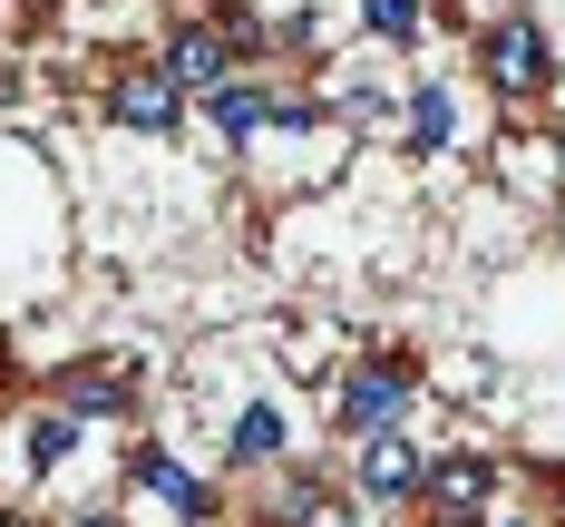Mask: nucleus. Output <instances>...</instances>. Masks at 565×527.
I'll use <instances>...</instances> for the list:
<instances>
[{
    "label": "nucleus",
    "instance_id": "0eeeda50",
    "mask_svg": "<svg viewBox=\"0 0 565 527\" xmlns=\"http://www.w3.org/2000/svg\"><path fill=\"white\" fill-rule=\"evenodd\" d=\"M137 488H157L175 518H215V488H205L195 468H175L167 450H137Z\"/></svg>",
    "mask_w": 565,
    "mask_h": 527
},
{
    "label": "nucleus",
    "instance_id": "f03ea898",
    "mask_svg": "<svg viewBox=\"0 0 565 527\" xmlns=\"http://www.w3.org/2000/svg\"><path fill=\"white\" fill-rule=\"evenodd\" d=\"M108 117L117 127H137V137H175V117H185V88H175L157 59H127L108 78Z\"/></svg>",
    "mask_w": 565,
    "mask_h": 527
},
{
    "label": "nucleus",
    "instance_id": "423d86ee",
    "mask_svg": "<svg viewBox=\"0 0 565 527\" xmlns=\"http://www.w3.org/2000/svg\"><path fill=\"white\" fill-rule=\"evenodd\" d=\"M361 488H371V498H409V488H429L419 440H409V430H371V440H361Z\"/></svg>",
    "mask_w": 565,
    "mask_h": 527
},
{
    "label": "nucleus",
    "instance_id": "1a4fd4ad",
    "mask_svg": "<svg viewBox=\"0 0 565 527\" xmlns=\"http://www.w3.org/2000/svg\"><path fill=\"white\" fill-rule=\"evenodd\" d=\"M205 108H215V127H225L234 147H244L254 127H274V117H282V98H274V88H244V78H234V88H215Z\"/></svg>",
    "mask_w": 565,
    "mask_h": 527
},
{
    "label": "nucleus",
    "instance_id": "7ed1b4c3",
    "mask_svg": "<svg viewBox=\"0 0 565 527\" xmlns=\"http://www.w3.org/2000/svg\"><path fill=\"white\" fill-rule=\"evenodd\" d=\"M399 410H409V361H371V371H351L332 391V420L351 440H371V430H399Z\"/></svg>",
    "mask_w": 565,
    "mask_h": 527
},
{
    "label": "nucleus",
    "instance_id": "20e7f679",
    "mask_svg": "<svg viewBox=\"0 0 565 527\" xmlns=\"http://www.w3.org/2000/svg\"><path fill=\"white\" fill-rule=\"evenodd\" d=\"M157 68H167L185 98H215V88H234V40L215 30V20H185V30L167 40V59H157Z\"/></svg>",
    "mask_w": 565,
    "mask_h": 527
},
{
    "label": "nucleus",
    "instance_id": "f257e3e1",
    "mask_svg": "<svg viewBox=\"0 0 565 527\" xmlns=\"http://www.w3.org/2000/svg\"><path fill=\"white\" fill-rule=\"evenodd\" d=\"M478 68H488L498 98H536V88L556 78V59H546V30H536V20H498V30L478 40Z\"/></svg>",
    "mask_w": 565,
    "mask_h": 527
},
{
    "label": "nucleus",
    "instance_id": "f8f14e48",
    "mask_svg": "<svg viewBox=\"0 0 565 527\" xmlns=\"http://www.w3.org/2000/svg\"><path fill=\"white\" fill-rule=\"evenodd\" d=\"M68 450H78V420H68V410H40V420H30V468H58Z\"/></svg>",
    "mask_w": 565,
    "mask_h": 527
},
{
    "label": "nucleus",
    "instance_id": "ddd939ff",
    "mask_svg": "<svg viewBox=\"0 0 565 527\" xmlns=\"http://www.w3.org/2000/svg\"><path fill=\"white\" fill-rule=\"evenodd\" d=\"M381 40H419V0H361Z\"/></svg>",
    "mask_w": 565,
    "mask_h": 527
},
{
    "label": "nucleus",
    "instance_id": "4468645a",
    "mask_svg": "<svg viewBox=\"0 0 565 527\" xmlns=\"http://www.w3.org/2000/svg\"><path fill=\"white\" fill-rule=\"evenodd\" d=\"M68 527H117V518H98V508H88V518H68Z\"/></svg>",
    "mask_w": 565,
    "mask_h": 527
},
{
    "label": "nucleus",
    "instance_id": "9b49d317",
    "mask_svg": "<svg viewBox=\"0 0 565 527\" xmlns=\"http://www.w3.org/2000/svg\"><path fill=\"white\" fill-rule=\"evenodd\" d=\"M399 137L429 157V147H449V88H409V108H399Z\"/></svg>",
    "mask_w": 565,
    "mask_h": 527
},
{
    "label": "nucleus",
    "instance_id": "9d476101",
    "mask_svg": "<svg viewBox=\"0 0 565 527\" xmlns=\"http://www.w3.org/2000/svg\"><path fill=\"white\" fill-rule=\"evenodd\" d=\"M225 450H234V468H254V460H274V450H282V410H274V401H254V410H234V440H225Z\"/></svg>",
    "mask_w": 565,
    "mask_h": 527
},
{
    "label": "nucleus",
    "instance_id": "6e6552de",
    "mask_svg": "<svg viewBox=\"0 0 565 527\" xmlns=\"http://www.w3.org/2000/svg\"><path fill=\"white\" fill-rule=\"evenodd\" d=\"M58 410H68V420L127 410V371H117V361H68V371H58Z\"/></svg>",
    "mask_w": 565,
    "mask_h": 527
},
{
    "label": "nucleus",
    "instance_id": "39448f33",
    "mask_svg": "<svg viewBox=\"0 0 565 527\" xmlns=\"http://www.w3.org/2000/svg\"><path fill=\"white\" fill-rule=\"evenodd\" d=\"M488 498H498V460L488 450H449V460H429V508L458 527L488 518Z\"/></svg>",
    "mask_w": 565,
    "mask_h": 527
}]
</instances>
